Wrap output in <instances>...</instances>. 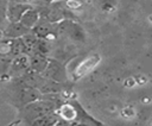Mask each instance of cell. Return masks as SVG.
Returning a JSON list of instances; mask_svg holds the SVG:
<instances>
[{
    "label": "cell",
    "mask_w": 152,
    "mask_h": 126,
    "mask_svg": "<svg viewBox=\"0 0 152 126\" xmlns=\"http://www.w3.org/2000/svg\"><path fill=\"white\" fill-rule=\"evenodd\" d=\"M66 7L71 8V10H77L82 6V1L81 0H66Z\"/></svg>",
    "instance_id": "obj_10"
},
{
    "label": "cell",
    "mask_w": 152,
    "mask_h": 126,
    "mask_svg": "<svg viewBox=\"0 0 152 126\" xmlns=\"http://www.w3.org/2000/svg\"><path fill=\"white\" fill-rule=\"evenodd\" d=\"M37 21H38V12L32 10V8H27L23 13V15L18 23L21 24L24 27L30 29V27H33L37 24Z\"/></svg>",
    "instance_id": "obj_3"
},
{
    "label": "cell",
    "mask_w": 152,
    "mask_h": 126,
    "mask_svg": "<svg viewBox=\"0 0 152 126\" xmlns=\"http://www.w3.org/2000/svg\"><path fill=\"white\" fill-rule=\"evenodd\" d=\"M134 81H135V84H139V86H145L147 82H148V78L146 75H137L135 77H133Z\"/></svg>",
    "instance_id": "obj_12"
},
{
    "label": "cell",
    "mask_w": 152,
    "mask_h": 126,
    "mask_svg": "<svg viewBox=\"0 0 152 126\" xmlns=\"http://www.w3.org/2000/svg\"><path fill=\"white\" fill-rule=\"evenodd\" d=\"M150 101H151V97H150V96L141 97V102H142V103H150Z\"/></svg>",
    "instance_id": "obj_15"
},
{
    "label": "cell",
    "mask_w": 152,
    "mask_h": 126,
    "mask_svg": "<svg viewBox=\"0 0 152 126\" xmlns=\"http://www.w3.org/2000/svg\"><path fill=\"white\" fill-rule=\"evenodd\" d=\"M69 36L76 40V42H83L86 39V33L82 30L81 26H78L77 24H72L69 29Z\"/></svg>",
    "instance_id": "obj_6"
},
{
    "label": "cell",
    "mask_w": 152,
    "mask_h": 126,
    "mask_svg": "<svg viewBox=\"0 0 152 126\" xmlns=\"http://www.w3.org/2000/svg\"><path fill=\"white\" fill-rule=\"evenodd\" d=\"M135 109L133 108V107H131V106H127V107H124L121 111H120V115L124 118V119H126V120H131V119H133L134 116H135Z\"/></svg>",
    "instance_id": "obj_8"
},
{
    "label": "cell",
    "mask_w": 152,
    "mask_h": 126,
    "mask_svg": "<svg viewBox=\"0 0 152 126\" xmlns=\"http://www.w3.org/2000/svg\"><path fill=\"white\" fill-rule=\"evenodd\" d=\"M56 122V118L51 114L48 115H42L34 120L33 126H52Z\"/></svg>",
    "instance_id": "obj_7"
},
{
    "label": "cell",
    "mask_w": 152,
    "mask_h": 126,
    "mask_svg": "<svg viewBox=\"0 0 152 126\" xmlns=\"http://www.w3.org/2000/svg\"><path fill=\"white\" fill-rule=\"evenodd\" d=\"M59 115L64 120L71 121V120H75L77 118V109L75 106H72L70 103H64L59 108Z\"/></svg>",
    "instance_id": "obj_4"
},
{
    "label": "cell",
    "mask_w": 152,
    "mask_h": 126,
    "mask_svg": "<svg viewBox=\"0 0 152 126\" xmlns=\"http://www.w3.org/2000/svg\"><path fill=\"white\" fill-rule=\"evenodd\" d=\"M100 61H101V57L97 55V53H91V55H89L88 57H86L83 61H81L77 65H76V68L74 69V73H72V75H74V78H81V77H83V76H86L87 74H89L99 63H100Z\"/></svg>",
    "instance_id": "obj_1"
},
{
    "label": "cell",
    "mask_w": 152,
    "mask_h": 126,
    "mask_svg": "<svg viewBox=\"0 0 152 126\" xmlns=\"http://www.w3.org/2000/svg\"><path fill=\"white\" fill-rule=\"evenodd\" d=\"M27 8H28V7H27L26 5H23V4H14V5L8 6L7 13H6L7 20L11 21V23H18L19 19L21 18L23 13H24Z\"/></svg>",
    "instance_id": "obj_2"
},
{
    "label": "cell",
    "mask_w": 152,
    "mask_h": 126,
    "mask_svg": "<svg viewBox=\"0 0 152 126\" xmlns=\"http://www.w3.org/2000/svg\"><path fill=\"white\" fill-rule=\"evenodd\" d=\"M26 31H27V29L24 27L19 23H12L11 25L8 24V26L5 29V32L7 33V36H12V37H17V36L24 34Z\"/></svg>",
    "instance_id": "obj_5"
},
{
    "label": "cell",
    "mask_w": 152,
    "mask_h": 126,
    "mask_svg": "<svg viewBox=\"0 0 152 126\" xmlns=\"http://www.w3.org/2000/svg\"><path fill=\"white\" fill-rule=\"evenodd\" d=\"M12 45L11 43H6V42H1L0 43V55H6L11 51Z\"/></svg>",
    "instance_id": "obj_11"
},
{
    "label": "cell",
    "mask_w": 152,
    "mask_h": 126,
    "mask_svg": "<svg viewBox=\"0 0 152 126\" xmlns=\"http://www.w3.org/2000/svg\"><path fill=\"white\" fill-rule=\"evenodd\" d=\"M1 34H2V32H1V30H0V39H1Z\"/></svg>",
    "instance_id": "obj_16"
},
{
    "label": "cell",
    "mask_w": 152,
    "mask_h": 126,
    "mask_svg": "<svg viewBox=\"0 0 152 126\" xmlns=\"http://www.w3.org/2000/svg\"><path fill=\"white\" fill-rule=\"evenodd\" d=\"M6 11V6H5V1L4 0H0V13H5ZM6 14V13H5Z\"/></svg>",
    "instance_id": "obj_14"
},
{
    "label": "cell",
    "mask_w": 152,
    "mask_h": 126,
    "mask_svg": "<svg viewBox=\"0 0 152 126\" xmlns=\"http://www.w3.org/2000/svg\"><path fill=\"white\" fill-rule=\"evenodd\" d=\"M124 86L127 87V88H132V87H134V86H135V81H134V78H133V77H127V78L124 81Z\"/></svg>",
    "instance_id": "obj_13"
},
{
    "label": "cell",
    "mask_w": 152,
    "mask_h": 126,
    "mask_svg": "<svg viewBox=\"0 0 152 126\" xmlns=\"http://www.w3.org/2000/svg\"><path fill=\"white\" fill-rule=\"evenodd\" d=\"M43 1H49V0H43Z\"/></svg>",
    "instance_id": "obj_17"
},
{
    "label": "cell",
    "mask_w": 152,
    "mask_h": 126,
    "mask_svg": "<svg viewBox=\"0 0 152 126\" xmlns=\"http://www.w3.org/2000/svg\"><path fill=\"white\" fill-rule=\"evenodd\" d=\"M101 7H102V10H103L104 12L110 13V12L115 11V8H116V2H115V0H103L102 4H101Z\"/></svg>",
    "instance_id": "obj_9"
}]
</instances>
